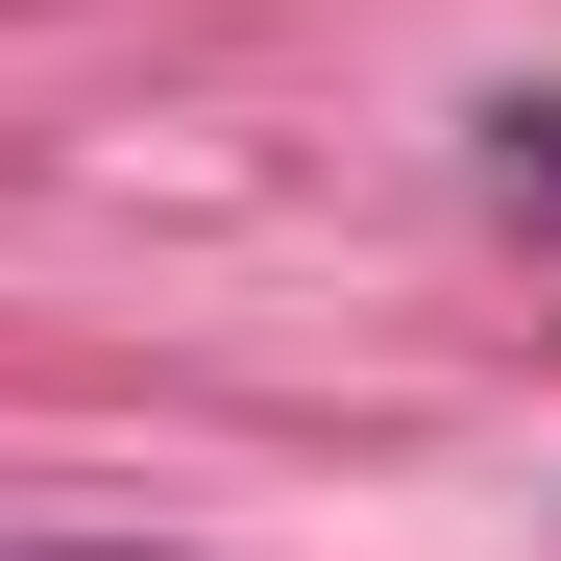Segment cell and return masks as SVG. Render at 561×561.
<instances>
[{
    "mask_svg": "<svg viewBox=\"0 0 561 561\" xmlns=\"http://www.w3.org/2000/svg\"><path fill=\"white\" fill-rule=\"evenodd\" d=\"M489 196H513V220L561 244V99H489Z\"/></svg>",
    "mask_w": 561,
    "mask_h": 561,
    "instance_id": "obj_1",
    "label": "cell"
}]
</instances>
